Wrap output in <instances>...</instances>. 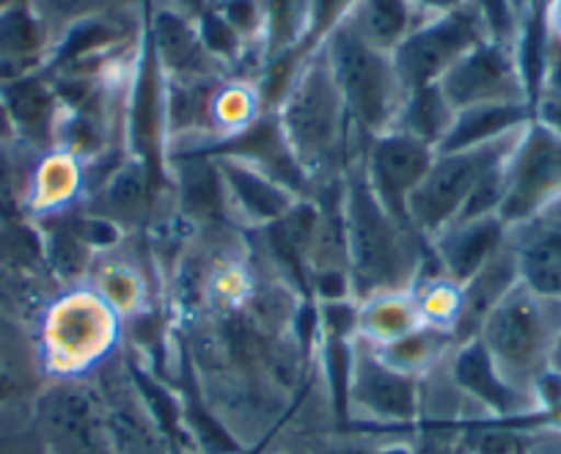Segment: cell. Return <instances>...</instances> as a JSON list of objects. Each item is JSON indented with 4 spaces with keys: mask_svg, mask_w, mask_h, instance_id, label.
<instances>
[{
    "mask_svg": "<svg viewBox=\"0 0 561 454\" xmlns=\"http://www.w3.org/2000/svg\"><path fill=\"white\" fill-rule=\"evenodd\" d=\"M275 118L311 191L339 180L364 146L320 47L304 53Z\"/></svg>",
    "mask_w": 561,
    "mask_h": 454,
    "instance_id": "cell-1",
    "label": "cell"
},
{
    "mask_svg": "<svg viewBox=\"0 0 561 454\" xmlns=\"http://www.w3.org/2000/svg\"><path fill=\"white\" fill-rule=\"evenodd\" d=\"M342 213L355 300H364L377 292L410 290L421 268L427 264L430 248L410 226L393 218L377 202L360 166V151L344 169Z\"/></svg>",
    "mask_w": 561,
    "mask_h": 454,
    "instance_id": "cell-2",
    "label": "cell"
},
{
    "mask_svg": "<svg viewBox=\"0 0 561 454\" xmlns=\"http://www.w3.org/2000/svg\"><path fill=\"white\" fill-rule=\"evenodd\" d=\"M520 129L482 146L435 151V160L408 202V220L427 242L457 220L499 215L506 191V166Z\"/></svg>",
    "mask_w": 561,
    "mask_h": 454,
    "instance_id": "cell-3",
    "label": "cell"
},
{
    "mask_svg": "<svg viewBox=\"0 0 561 454\" xmlns=\"http://www.w3.org/2000/svg\"><path fill=\"white\" fill-rule=\"evenodd\" d=\"M36 339L50 381L91 377L122 350L124 320L91 286H75L42 309Z\"/></svg>",
    "mask_w": 561,
    "mask_h": 454,
    "instance_id": "cell-4",
    "label": "cell"
},
{
    "mask_svg": "<svg viewBox=\"0 0 561 454\" xmlns=\"http://www.w3.org/2000/svg\"><path fill=\"white\" fill-rule=\"evenodd\" d=\"M559 315L561 303L545 300L528 286L515 284L490 309L477 331V342L490 355L499 375L528 397H534V388L550 372Z\"/></svg>",
    "mask_w": 561,
    "mask_h": 454,
    "instance_id": "cell-5",
    "label": "cell"
},
{
    "mask_svg": "<svg viewBox=\"0 0 561 454\" xmlns=\"http://www.w3.org/2000/svg\"><path fill=\"white\" fill-rule=\"evenodd\" d=\"M317 47L325 53L355 129L364 138L388 133L408 97L391 53L371 47L344 20H339Z\"/></svg>",
    "mask_w": 561,
    "mask_h": 454,
    "instance_id": "cell-6",
    "label": "cell"
},
{
    "mask_svg": "<svg viewBox=\"0 0 561 454\" xmlns=\"http://www.w3.org/2000/svg\"><path fill=\"white\" fill-rule=\"evenodd\" d=\"M490 36L488 20L473 0L427 18L391 53L404 91L438 86L473 45Z\"/></svg>",
    "mask_w": 561,
    "mask_h": 454,
    "instance_id": "cell-7",
    "label": "cell"
},
{
    "mask_svg": "<svg viewBox=\"0 0 561 454\" xmlns=\"http://www.w3.org/2000/svg\"><path fill=\"white\" fill-rule=\"evenodd\" d=\"M31 416L45 454H116L100 394L89 377L47 381L31 402Z\"/></svg>",
    "mask_w": 561,
    "mask_h": 454,
    "instance_id": "cell-8",
    "label": "cell"
},
{
    "mask_svg": "<svg viewBox=\"0 0 561 454\" xmlns=\"http://www.w3.org/2000/svg\"><path fill=\"white\" fill-rule=\"evenodd\" d=\"M424 381L402 375L377 359L375 350L355 339L350 361L347 421L377 427H419Z\"/></svg>",
    "mask_w": 561,
    "mask_h": 454,
    "instance_id": "cell-9",
    "label": "cell"
},
{
    "mask_svg": "<svg viewBox=\"0 0 561 454\" xmlns=\"http://www.w3.org/2000/svg\"><path fill=\"white\" fill-rule=\"evenodd\" d=\"M105 410L107 435L116 454H171L169 435L154 416L152 405L140 394L129 370L124 344L89 377Z\"/></svg>",
    "mask_w": 561,
    "mask_h": 454,
    "instance_id": "cell-10",
    "label": "cell"
},
{
    "mask_svg": "<svg viewBox=\"0 0 561 454\" xmlns=\"http://www.w3.org/2000/svg\"><path fill=\"white\" fill-rule=\"evenodd\" d=\"M561 196V133L539 122L523 127L506 166V191L499 218L506 226L523 224Z\"/></svg>",
    "mask_w": 561,
    "mask_h": 454,
    "instance_id": "cell-11",
    "label": "cell"
},
{
    "mask_svg": "<svg viewBox=\"0 0 561 454\" xmlns=\"http://www.w3.org/2000/svg\"><path fill=\"white\" fill-rule=\"evenodd\" d=\"M438 89L457 113L482 105H531L515 45L493 36L473 45L440 78Z\"/></svg>",
    "mask_w": 561,
    "mask_h": 454,
    "instance_id": "cell-12",
    "label": "cell"
},
{
    "mask_svg": "<svg viewBox=\"0 0 561 454\" xmlns=\"http://www.w3.org/2000/svg\"><path fill=\"white\" fill-rule=\"evenodd\" d=\"M433 160V146L421 144V140L397 133V129H388V133L375 135V138H364V146H360V166H364L371 193L404 226H410V196L421 185Z\"/></svg>",
    "mask_w": 561,
    "mask_h": 454,
    "instance_id": "cell-13",
    "label": "cell"
},
{
    "mask_svg": "<svg viewBox=\"0 0 561 454\" xmlns=\"http://www.w3.org/2000/svg\"><path fill=\"white\" fill-rule=\"evenodd\" d=\"M147 45L163 78H218L229 75L204 47L196 14L174 0L147 3Z\"/></svg>",
    "mask_w": 561,
    "mask_h": 454,
    "instance_id": "cell-14",
    "label": "cell"
},
{
    "mask_svg": "<svg viewBox=\"0 0 561 454\" xmlns=\"http://www.w3.org/2000/svg\"><path fill=\"white\" fill-rule=\"evenodd\" d=\"M213 158L218 163L220 182H224L226 224L245 235L267 229L304 198L293 188L280 185L278 180L245 160L226 158V155H213Z\"/></svg>",
    "mask_w": 561,
    "mask_h": 454,
    "instance_id": "cell-15",
    "label": "cell"
},
{
    "mask_svg": "<svg viewBox=\"0 0 561 454\" xmlns=\"http://www.w3.org/2000/svg\"><path fill=\"white\" fill-rule=\"evenodd\" d=\"M129 242H133V237H127L122 246L100 253L94 259V264H91L89 279H85V286H91L124 322L147 315L152 309H160V281L149 270V264H154V259H149V262L140 259L149 251V246L144 251H135Z\"/></svg>",
    "mask_w": 561,
    "mask_h": 454,
    "instance_id": "cell-16",
    "label": "cell"
},
{
    "mask_svg": "<svg viewBox=\"0 0 561 454\" xmlns=\"http://www.w3.org/2000/svg\"><path fill=\"white\" fill-rule=\"evenodd\" d=\"M510 248L520 284L545 300L561 303V196L510 226Z\"/></svg>",
    "mask_w": 561,
    "mask_h": 454,
    "instance_id": "cell-17",
    "label": "cell"
},
{
    "mask_svg": "<svg viewBox=\"0 0 561 454\" xmlns=\"http://www.w3.org/2000/svg\"><path fill=\"white\" fill-rule=\"evenodd\" d=\"M47 381L36 331L20 311L0 303V410L31 405Z\"/></svg>",
    "mask_w": 561,
    "mask_h": 454,
    "instance_id": "cell-18",
    "label": "cell"
},
{
    "mask_svg": "<svg viewBox=\"0 0 561 454\" xmlns=\"http://www.w3.org/2000/svg\"><path fill=\"white\" fill-rule=\"evenodd\" d=\"M165 185L176 215L187 226L226 224L224 182L218 163L207 151H187L165 158Z\"/></svg>",
    "mask_w": 561,
    "mask_h": 454,
    "instance_id": "cell-19",
    "label": "cell"
},
{
    "mask_svg": "<svg viewBox=\"0 0 561 454\" xmlns=\"http://www.w3.org/2000/svg\"><path fill=\"white\" fill-rule=\"evenodd\" d=\"M0 94H3L9 113H12L18 144L39 151V155L56 149L64 102L47 69H36V72L3 80Z\"/></svg>",
    "mask_w": 561,
    "mask_h": 454,
    "instance_id": "cell-20",
    "label": "cell"
},
{
    "mask_svg": "<svg viewBox=\"0 0 561 454\" xmlns=\"http://www.w3.org/2000/svg\"><path fill=\"white\" fill-rule=\"evenodd\" d=\"M506 240L510 226L499 215H482L446 226L440 235L427 240V248L440 273L462 286L506 246Z\"/></svg>",
    "mask_w": 561,
    "mask_h": 454,
    "instance_id": "cell-21",
    "label": "cell"
},
{
    "mask_svg": "<svg viewBox=\"0 0 561 454\" xmlns=\"http://www.w3.org/2000/svg\"><path fill=\"white\" fill-rule=\"evenodd\" d=\"M85 198L83 160L72 151L50 149L34 166L28 191V218L45 220L78 207Z\"/></svg>",
    "mask_w": 561,
    "mask_h": 454,
    "instance_id": "cell-22",
    "label": "cell"
},
{
    "mask_svg": "<svg viewBox=\"0 0 561 454\" xmlns=\"http://www.w3.org/2000/svg\"><path fill=\"white\" fill-rule=\"evenodd\" d=\"M50 53V34L25 0L20 7L0 14V83L45 69Z\"/></svg>",
    "mask_w": 561,
    "mask_h": 454,
    "instance_id": "cell-23",
    "label": "cell"
},
{
    "mask_svg": "<svg viewBox=\"0 0 561 454\" xmlns=\"http://www.w3.org/2000/svg\"><path fill=\"white\" fill-rule=\"evenodd\" d=\"M427 18L415 0H355L342 20L371 47L393 53Z\"/></svg>",
    "mask_w": 561,
    "mask_h": 454,
    "instance_id": "cell-24",
    "label": "cell"
},
{
    "mask_svg": "<svg viewBox=\"0 0 561 454\" xmlns=\"http://www.w3.org/2000/svg\"><path fill=\"white\" fill-rule=\"evenodd\" d=\"M515 284H520V275H517L515 253H512L510 240H506V246L501 248L477 275H471V279L462 284V309L455 331L457 344L477 339V331L479 326H482L484 317L490 315V309H493L495 303H499Z\"/></svg>",
    "mask_w": 561,
    "mask_h": 454,
    "instance_id": "cell-25",
    "label": "cell"
},
{
    "mask_svg": "<svg viewBox=\"0 0 561 454\" xmlns=\"http://www.w3.org/2000/svg\"><path fill=\"white\" fill-rule=\"evenodd\" d=\"M419 306L410 290L377 292L358 300V337L371 348H382L421 328Z\"/></svg>",
    "mask_w": 561,
    "mask_h": 454,
    "instance_id": "cell-26",
    "label": "cell"
},
{
    "mask_svg": "<svg viewBox=\"0 0 561 454\" xmlns=\"http://www.w3.org/2000/svg\"><path fill=\"white\" fill-rule=\"evenodd\" d=\"M455 348L457 342L451 333L438 331V328L421 326L415 328V331H410L408 337L397 339V342L382 344V348H371V350H375L377 359H380L382 364L391 366V370L424 381V377L444 370L446 361H449L451 353H455Z\"/></svg>",
    "mask_w": 561,
    "mask_h": 454,
    "instance_id": "cell-27",
    "label": "cell"
},
{
    "mask_svg": "<svg viewBox=\"0 0 561 454\" xmlns=\"http://www.w3.org/2000/svg\"><path fill=\"white\" fill-rule=\"evenodd\" d=\"M455 118L457 111L449 105L444 91L438 86H427V89L408 91L391 129L410 135V138L433 146L438 151L444 140L449 138Z\"/></svg>",
    "mask_w": 561,
    "mask_h": 454,
    "instance_id": "cell-28",
    "label": "cell"
},
{
    "mask_svg": "<svg viewBox=\"0 0 561 454\" xmlns=\"http://www.w3.org/2000/svg\"><path fill=\"white\" fill-rule=\"evenodd\" d=\"M534 122L531 105H482L460 111L455 118L449 138L444 140L438 151L468 149V146H482L501 138L506 133L526 127Z\"/></svg>",
    "mask_w": 561,
    "mask_h": 454,
    "instance_id": "cell-29",
    "label": "cell"
},
{
    "mask_svg": "<svg viewBox=\"0 0 561 454\" xmlns=\"http://www.w3.org/2000/svg\"><path fill=\"white\" fill-rule=\"evenodd\" d=\"M31 12L39 18L50 34L53 47L75 25L96 18H118V14H144L149 0H25Z\"/></svg>",
    "mask_w": 561,
    "mask_h": 454,
    "instance_id": "cell-30",
    "label": "cell"
},
{
    "mask_svg": "<svg viewBox=\"0 0 561 454\" xmlns=\"http://www.w3.org/2000/svg\"><path fill=\"white\" fill-rule=\"evenodd\" d=\"M410 292H413L415 306H419L421 322L455 337L457 320H460L462 309V286L457 284V281H451L446 273H440L438 264L433 262V257H430L427 264L421 268L419 279L410 286Z\"/></svg>",
    "mask_w": 561,
    "mask_h": 454,
    "instance_id": "cell-31",
    "label": "cell"
},
{
    "mask_svg": "<svg viewBox=\"0 0 561 454\" xmlns=\"http://www.w3.org/2000/svg\"><path fill=\"white\" fill-rule=\"evenodd\" d=\"M0 270L50 281L45 264V242L39 226L31 218L0 215Z\"/></svg>",
    "mask_w": 561,
    "mask_h": 454,
    "instance_id": "cell-32",
    "label": "cell"
},
{
    "mask_svg": "<svg viewBox=\"0 0 561 454\" xmlns=\"http://www.w3.org/2000/svg\"><path fill=\"white\" fill-rule=\"evenodd\" d=\"M42 155L23 144L0 146V215L28 218V191Z\"/></svg>",
    "mask_w": 561,
    "mask_h": 454,
    "instance_id": "cell-33",
    "label": "cell"
},
{
    "mask_svg": "<svg viewBox=\"0 0 561 454\" xmlns=\"http://www.w3.org/2000/svg\"><path fill=\"white\" fill-rule=\"evenodd\" d=\"M410 454H468L466 424L421 421L410 441Z\"/></svg>",
    "mask_w": 561,
    "mask_h": 454,
    "instance_id": "cell-34",
    "label": "cell"
},
{
    "mask_svg": "<svg viewBox=\"0 0 561 454\" xmlns=\"http://www.w3.org/2000/svg\"><path fill=\"white\" fill-rule=\"evenodd\" d=\"M306 449L311 454H380V441H369L366 435H347V432H314L306 435Z\"/></svg>",
    "mask_w": 561,
    "mask_h": 454,
    "instance_id": "cell-35",
    "label": "cell"
},
{
    "mask_svg": "<svg viewBox=\"0 0 561 454\" xmlns=\"http://www.w3.org/2000/svg\"><path fill=\"white\" fill-rule=\"evenodd\" d=\"M523 454H561V421H539L520 432Z\"/></svg>",
    "mask_w": 561,
    "mask_h": 454,
    "instance_id": "cell-36",
    "label": "cell"
},
{
    "mask_svg": "<svg viewBox=\"0 0 561 454\" xmlns=\"http://www.w3.org/2000/svg\"><path fill=\"white\" fill-rule=\"evenodd\" d=\"M0 454H45L42 438L34 427V416L9 432H0Z\"/></svg>",
    "mask_w": 561,
    "mask_h": 454,
    "instance_id": "cell-37",
    "label": "cell"
},
{
    "mask_svg": "<svg viewBox=\"0 0 561 454\" xmlns=\"http://www.w3.org/2000/svg\"><path fill=\"white\" fill-rule=\"evenodd\" d=\"M7 144H18V129H14L7 100H3V94H0V146H7Z\"/></svg>",
    "mask_w": 561,
    "mask_h": 454,
    "instance_id": "cell-38",
    "label": "cell"
},
{
    "mask_svg": "<svg viewBox=\"0 0 561 454\" xmlns=\"http://www.w3.org/2000/svg\"><path fill=\"white\" fill-rule=\"evenodd\" d=\"M545 18H548L550 36L561 45V0H548L545 3Z\"/></svg>",
    "mask_w": 561,
    "mask_h": 454,
    "instance_id": "cell-39",
    "label": "cell"
},
{
    "mask_svg": "<svg viewBox=\"0 0 561 454\" xmlns=\"http://www.w3.org/2000/svg\"><path fill=\"white\" fill-rule=\"evenodd\" d=\"M550 372L561 381V315H559V328H556L553 350H550Z\"/></svg>",
    "mask_w": 561,
    "mask_h": 454,
    "instance_id": "cell-40",
    "label": "cell"
},
{
    "mask_svg": "<svg viewBox=\"0 0 561 454\" xmlns=\"http://www.w3.org/2000/svg\"><path fill=\"white\" fill-rule=\"evenodd\" d=\"M262 454H311V452L300 441H287V443H278V446L273 449H262Z\"/></svg>",
    "mask_w": 561,
    "mask_h": 454,
    "instance_id": "cell-41",
    "label": "cell"
},
{
    "mask_svg": "<svg viewBox=\"0 0 561 454\" xmlns=\"http://www.w3.org/2000/svg\"><path fill=\"white\" fill-rule=\"evenodd\" d=\"M380 454H410V441H386L380 446Z\"/></svg>",
    "mask_w": 561,
    "mask_h": 454,
    "instance_id": "cell-42",
    "label": "cell"
},
{
    "mask_svg": "<svg viewBox=\"0 0 561 454\" xmlns=\"http://www.w3.org/2000/svg\"><path fill=\"white\" fill-rule=\"evenodd\" d=\"M20 3H23V0H0V14L9 12V9H14V7H20Z\"/></svg>",
    "mask_w": 561,
    "mask_h": 454,
    "instance_id": "cell-43",
    "label": "cell"
}]
</instances>
